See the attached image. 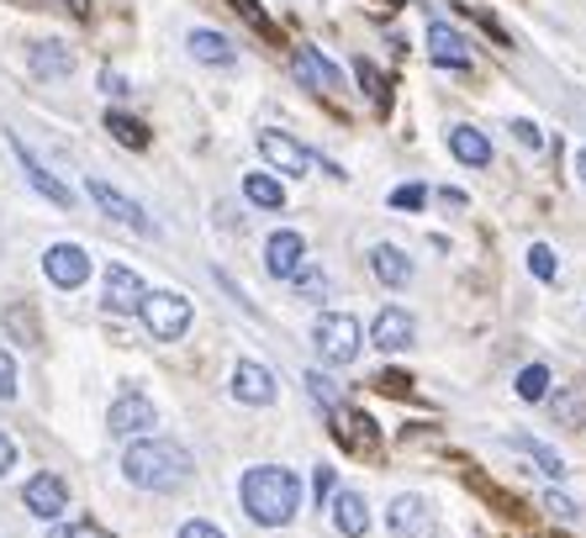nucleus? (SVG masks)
I'll return each mask as SVG.
<instances>
[{
    "mask_svg": "<svg viewBox=\"0 0 586 538\" xmlns=\"http://www.w3.org/2000/svg\"><path fill=\"white\" fill-rule=\"evenodd\" d=\"M244 513L259 523V528H286L301 507V481L280 465H254L244 475Z\"/></svg>",
    "mask_w": 586,
    "mask_h": 538,
    "instance_id": "f257e3e1",
    "label": "nucleus"
},
{
    "mask_svg": "<svg viewBox=\"0 0 586 538\" xmlns=\"http://www.w3.org/2000/svg\"><path fill=\"white\" fill-rule=\"evenodd\" d=\"M191 454L174 439H138L122 454V475L138 491H180L191 481Z\"/></svg>",
    "mask_w": 586,
    "mask_h": 538,
    "instance_id": "f03ea898",
    "label": "nucleus"
},
{
    "mask_svg": "<svg viewBox=\"0 0 586 538\" xmlns=\"http://www.w3.org/2000/svg\"><path fill=\"white\" fill-rule=\"evenodd\" d=\"M138 318H143L148 338L174 343V338H185V327H191V301L180 291H148L143 306H138Z\"/></svg>",
    "mask_w": 586,
    "mask_h": 538,
    "instance_id": "7ed1b4c3",
    "label": "nucleus"
},
{
    "mask_svg": "<svg viewBox=\"0 0 586 538\" xmlns=\"http://www.w3.org/2000/svg\"><path fill=\"white\" fill-rule=\"evenodd\" d=\"M360 322L349 318V312H328V318H318V327H312V343H318V354L328 359V365H354L360 359Z\"/></svg>",
    "mask_w": 586,
    "mask_h": 538,
    "instance_id": "20e7f679",
    "label": "nucleus"
},
{
    "mask_svg": "<svg viewBox=\"0 0 586 538\" xmlns=\"http://www.w3.org/2000/svg\"><path fill=\"white\" fill-rule=\"evenodd\" d=\"M153 422H159V412H153V401H148L143 391H122L111 401V412H106L111 439H138V433H148Z\"/></svg>",
    "mask_w": 586,
    "mask_h": 538,
    "instance_id": "39448f33",
    "label": "nucleus"
},
{
    "mask_svg": "<svg viewBox=\"0 0 586 538\" xmlns=\"http://www.w3.org/2000/svg\"><path fill=\"white\" fill-rule=\"evenodd\" d=\"M43 275H49L58 291H79L85 275H90V254L79 244H53L49 254H43Z\"/></svg>",
    "mask_w": 586,
    "mask_h": 538,
    "instance_id": "423d86ee",
    "label": "nucleus"
},
{
    "mask_svg": "<svg viewBox=\"0 0 586 538\" xmlns=\"http://www.w3.org/2000/svg\"><path fill=\"white\" fill-rule=\"evenodd\" d=\"M90 201H96L100 212H106V217L111 222H122V227H132V233H143V238H153V233H159V227H153V222L143 217V206H138V201H127L122 191H117V185H106V180H90Z\"/></svg>",
    "mask_w": 586,
    "mask_h": 538,
    "instance_id": "0eeeda50",
    "label": "nucleus"
},
{
    "mask_svg": "<svg viewBox=\"0 0 586 538\" xmlns=\"http://www.w3.org/2000/svg\"><path fill=\"white\" fill-rule=\"evenodd\" d=\"M386 523L396 538H434V528H439V517H434V507L423 496H396Z\"/></svg>",
    "mask_w": 586,
    "mask_h": 538,
    "instance_id": "6e6552de",
    "label": "nucleus"
},
{
    "mask_svg": "<svg viewBox=\"0 0 586 538\" xmlns=\"http://www.w3.org/2000/svg\"><path fill=\"white\" fill-rule=\"evenodd\" d=\"M22 502H26V513H32V517H49V523H53V517L70 513V486H64L58 475L43 470V475H32V481H26Z\"/></svg>",
    "mask_w": 586,
    "mask_h": 538,
    "instance_id": "1a4fd4ad",
    "label": "nucleus"
},
{
    "mask_svg": "<svg viewBox=\"0 0 586 538\" xmlns=\"http://www.w3.org/2000/svg\"><path fill=\"white\" fill-rule=\"evenodd\" d=\"M143 295H148V286L127 265H111V269H106V295H100V301H106V312H111V318H127V312H138V306H143Z\"/></svg>",
    "mask_w": 586,
    "mask_h": 538,
    "instance_id": "9d476101",
    "label": "nucleus"
},
{
    "mask_svg": "<svg viewBox=\"0 0 586 538\" xmlns=\"http://www.w3.org/2000/svg\"><path fill=\"white\" fill-rule=\"evenodd\" d=\"M259 153H265V164H275L280 174H312V153L296 143V138H286V132H259Z\"/></svg>",
    "mask_w": 586,
    "mask_h": 538,
    "instance_id": "9b49d317",
    "label": "nucleus"
},
{
    "mask_svg": "<svg viewBox=\"0 0 586 538\" xmlns=\"http://www.w3.org/2000/svg\"><path fill=\"white\" fill-rule=\"evenodd\" d=\"M233 396H238L244 407H269V401H275V375H269L259 359H238V365H233Z\"/></svg>",
    "mask_w": 586,
    "mask_h": 538,
    "instance_id": "f8f14e48",
    "label": "nucleus"
},
{
    "mask_svg": "<svg viewBox=\"0 0 586 538\" xmlns=\"http://www.w3.org/2000/svg\"><path fill=\"white\" fill-rule=\"evenodd\" d=\"M307 265V244H301V233H275L265 244V269L275 275V280H296V269Z\"/></svg>",
    "mask_w": 586,
    "mask_h": 538,
    "instance_id": "ddd939ff",
    "label": "nucleus"
},
{
    "mask_svg": "<svg viewBox=\"0 0 586 538\" xmlns=\"http://www.w3.org/2000/svg\"><path fill=\"white\" fill-rule=\"evenodd\" d=\"M428 58H434L439 69H455V74L470 69V49H465V37L449 22H428Z\"/></svg>",
    "mask_w": 586,
    "mask_h": 538,
    "instance_id": "4468645a",
    "label": "nucleus"
},
{
    "mask_svg": "<svg viewBox=\"0 0 586 538\" xmlns=\"http://www.w3.org/2000/svg\"><path fill=\"white\" fill-rule=\"evenodd\" d=\"M185 49H191L195 64H212V69H233V64H238V49L222 37L217 26H191Z\"/></svg>",
    "mask_w": 586,
    "mask_h": 538,
    "instance_id": "2eb2a0df",
    "label": "nucleus"
},
{
    "mask_svg": "<svg viewBox=\"0 0 586 538\" xmlns=\"http://www.w3.org/2000/svg\"><path fill=\"white\" fill-rule=\"evenodd\" d=\"M291 69H296V79H301L307 90H339V85H343L339 64H333V58H322L318 49H296Z\"/></svg>",
    "mask_w": 586,
    "mask_h": 538,
    "instance_id": "dca6fc26",
    "label": "nucleus"
},
{
    "mask_svg": "<svg viewBox=\"0 0 586 538\" xmlns=\"http://www.w3.org/2000/svg\"><path fill=\"white\" fill-rule=\"evenodd\" d=\"M444 138H449V153H455L460 164H470V170H487V164H491V138L481 132V127L455 122Z\"/></svg>",
    "mask_w": 586,
    "mask_h": 538,
    "instance_id": "f3484780",
    "label": "nucleus"
},
{
    "mask_svg": "<svg viewBox=\"0 0 586 538\" xmlns=\"http://www.w3.org/2000/svg\"><path fill=\"white\" fill-rule=\"evenodd\" d=\"M11 148H17V159H22V174H26V185H32V191H38V196H49L53 206H64V212H70V206H74V191H70V185H64V180H53V174L43 170V164H38V159H32V153H26V148L17 143V138H11Z\"/></svg>",
    "mask_w": 586,
    "mask_h": 538,
    "instance_id": "a211bd4d",
    "label": "nucleus"
},
{
    "mask_svg": "<svg viewBox=\"0 0 586 538\" xmlns=\"http://www.w3.org/2000/svg\"><path fill=\"white\" fill-rule=\"evenodd\" d=\"M26 69L38 74V79H70V69H74V53L64 49V43H53V37H43V43H32V49H26Z\"/></svg>",
    "mask_w": 586,
    "mask_h": 538,
    "instance_id": "6ab92c4d",
    "label": "nucleus"
},
{
    "mask_svg": "<svg viewBox=\"0 0 586 538\" xmlns=\"http://www.w3.org/2000/svg\"><path fill=\"white\" fill-rule=\"evenodd\" d=\"M417 333V322L402 312V306H386L381 318H375V327H370V338H375V348H386V354H396V348H407Z\"/></svg>",
    "mask_w": 586,
    "mask_h": 538,
    "instance_id": "aec40b11",
    "label": "nucleus"
},
{
    "mask_svg": "<svg viewBox=\"0 0 586 538\" xmlns=\"http://www.w3.org/2000/svg\"><path fill=\"white\" fill-rule=\"evenodd\" d=\"M370 269L381 275V286H391V291H402V286L413 280V259H407L396 244H375V248H370Z\"/></svg>",
    "mask_w": 586,
    "mask_h": 538,
    "instance_id": "412c9836",
    "label": "nucleus"
},
{
    "mask_svg": "<svg viewBox=\"0 0 586 538\" xmlns=\"http://www.w3.org/2000/svg\"><path fill=\"white\" fill-rule=\"evenodd\" d=\"M333 523H339L343 538H365L370 534V507L360 491H339L333 496Z\"/></svg>",
    "mask_w": 586,
    "mask_h": 538,
    "instance_id": "4be33fe9",
    "label": "nucleus"
},
{
    "mask_svg": "<svg viewBox=\"0 0 586 538\" xmlns=\"http://www.w3.org/2000/svg\"><path fill=\"white\" fill-rule=\"evenodd\" d=\"M508 443H513V449H523V454H529V460H534V465L544 470V475H550V481H561L565 470H571V465H565V460H561V454H555V449H550V443L529 439V433H513V439H508Z\"/></svg>",
    "mask_w": 586,
    "mask_h": 538,
    "instance_id": "5701e85b",
    "label": "nucleus"
},
{
    "mask_svg": "<svg viewBox=\"0 0 586 538\" xmlns=\"http://www.w3.org/2000/svg\"><path fill=\"white\" fill-rule=\"evenodd\" d=\"M333 428H339V439L349 443V449H370L375 443V428H370V417H360V412H349V407H333Z\"/></svg>",
    "mask_w": 586,
    "mask_h": 538,
    "instance_id": "b1692460",
    "label": "nucleus"
},
{
    "mask_svg": "<svg viewBox=\"0 0 586 538\" xmlns=\"http://www.w3.org/2000/svg\"><path fill=\"white\" fill-rule=\"evenodd\" d=\"M244 196L254 201V206H269V212H280V206H286V185H280L275 174H248V180H244Z\"/></svg>",
    "mask_w": 586,
    "mask_h": 538,
    "instance_id": "393cba45",
    "label": "nucleus"
},
{
    "mask_svg": "<svg viewBox=\"0 0 586 538\" xmlns=\"http://www.w3.org/2000/svg\"><path fill=\"white\" fill-rule=\"evenodd\" d=\"M106 132H111L122 148H132V153L148 148V127L138 122V117H127V111H111V117H106Z\"/></svg>",
    "mask_w": 586,
    "mask_h": 538,
    "instance_id": "a878e982",
    "label": "nucleus"
},
{
    "mask_svg": "<svg viewBox=\"0 0 586 538\" xmlns=\"http://www.w3.org/2000/svg\"><path fill=\"white\" fill-rule=\"evenodd\" d=\"M550 412H555V422L576 428V422L586 417V391H576V386H571V391H555L550 396Z\"/></svg>",
    "mask_w": 586,
    "mask_h": 538,
    "instance_id": "bb28decb",
    "label": "nucleus"
},
{
    "mask_svg": "<svg viewBox=\"0 0 586 538\" xmlns=\"http://www.w3.org/2000/svg\"><path fill=\"white\" fill-rule=\"evenodd\" d=\"M518 396H523V401H544V396H550V369L544 365L518 369Z\"/></svg>",
    "mask_w": 586,
    "mask_h": 538,
    "instance_id": "cd10ccee",
    "label": "nucleus"
},
{
    "mask_svg": "<svg viewBox=\"0 0 586 538\" xmlns=\"http://www.w3.org/2000/svg\"><path fill=\"white\" fill-rule=\"evenodd\" d=\"M307 396H312L318 407H328V412H333V407H343V391L328 380V375H322V369H307Z\"/></svg>",
    "mask_w": 586,
    "mask_h": 538,
    "instance_id": "c85d7f7f",
    "label": "nucleus"
},
{
    "mask_svg": "<svg viewBox=\"0 0 586 538\" xmlns=\"http://www.w3.org/2000/svg\"><path fill=\"white\" fill-rule=\"evenodd\" d=\"M296 295H301V301H322V295H328V275H322V269H296Z\"/></svg>",
    "mask_w": 586,
    "mask_h": 538,
    "instance_id": "c756f323",
    "label": "nucleus"
},
{
    "mask_svg": "<svg viewBox=\"0 0 586 538\" xmlns=\"http://www.w3.org/2000/svg\"><path fill=\"white\" fill-rule=\"evenodd\" d=\"M529 269H534V280H555V269H561V265H555V248L534 244V248H529Z\"/></svg>",
    "mask_w": 586,
    "mask_h": 538,
    "instance_id": "7c9ffc66",
    "label": "nucleus"
},
{
    "mask_svg": "<svg viewBox=\"0 0 586 538\" xmlns=\"http://www.w3.org/2000/svg\"><path fill=\"white\" fill-rule=\"evenodd\" d=\"M6 327H11V333H22L17 343H38V322H32V312H22V306H11V312H6Z\"/></svg>",
    "mask_w": 586,
    "mask_h": 538,
    "instance_id": "2f4dec72",
    "label": "nucleus"
},
{
    "mask_svg": "<svg viewBox=\"0 0 586 538\" xmlns=\"http://www.w3.org/2000/svg\"><path fill=\"white\" fill-rule=\"evenodd\" d=\"M423 201H428L423 185H396V191H391V206H396V212H417Z\"/></svg>",
    "mask_w": 586,
    "mask_h": 538,
    "instance_id": "473e14b6",
    "label": "nucleus"
},
{
    "mask_svg": "<svg viewBox=\"0 0 586 538\" xmlns=\"http://www.w3.org/2000/svg\"><path fill=\"white\" fill-rule=\"evenodd\" d=\"M17 396V359L0 348V401H11Z\"/></svg>",
    "mask_w": 586,
    "mask_h": 538,
    "instance_id": "72a5a7b5",
    "label": "nucleus"
},
{
    "mask_svg": "<svg viewBox=\"0 0 586 538\" xmlns=\"http://www.w3.org/2000/svg\"><path fill=\"white\" fill-rule=\"evenodd\" d=\"M354 74H360V85H370V96H375V106H386V90H381V74H375V64H354Z\"/></svg>",
    "mask_w": 586,
    "mask_h": 538,
    "instance_id": "f704fd0d",
    "label": "nucleus"
},
{
    "mask_svg": "<svg viewBox=\"0 0 586 538\" xmlns=\"http://www.w3.org/2000/svg\"><path fill=\"white\" fill-rule=\"evenodd\" d=\"M174 538H222V528H217V523H206V517H191Z\"/></svg>",
    "mask_w": 586,
    "mask_h": 538,
    "instance_id": "c9c22d12",
    "label": "nucleus"
},
{
    "mask_svg": "<svg viewBox=\"0 0 586 538\" xmlns=\"http://www.w3.org/2000/svg\"><path fill=\"white\" fill-rule=\"evenodd\" d=\"M49 538H100V528H90V523H58Z\"/></svg>",
    "mask_w": 586,
    "mask_h": 538,
    "instance_id": "e433bc0d",
    "label": "nucleus"
},
{
    "mask_svg": "<svg viewBox=\"0 0 586 538\" xmlns=\"http://www.w3.org/2000/svg\"><path fill=\"white\" fill-rule=\"evenodd\" d=\"M544 507H550L555 517H576V502H571V496H561V491H544Z\"/></svg>",
    "mask_w": 586,
    "mask_h": 538,
    "instance_id": "4c0bfd02",
    "label": "nucleus"
},
{
    "mask_svg": "<svg viewBox=\"0 0 586 538\" xmlns=\"http://www.w3.org/2000/svg\"><path fill=\"white\" fill-rule=\"evenodd\" d=\"M513 138H518L523 148H544V132H539L534 122H513Z\"/></svg>",
    "mask_w": 586,
    "mask_h": 538,
    "instance_id": "58836bf2",
    "label": "nucleus"
},
{
    "mask_svg": "<svg viewBox=\"0 0 586 538\" xmlns=\"http://www.w3.org/2000/svg\"><path fill=\"white\" fill-rule=\"evenodd\" d=\"M312 491H318V502H328V496H333V465H318V475H312Z\"/></svg>",
    "mask_w": 586,
    "mask_h": 538,
    "instance_id": "ea45409f",
    "label": "nucleus"
},
{
    "mask_svg": "<svg viewBox=\"0 0 586 538\" xmlns=\"http://www.w3.org/2000/svg\"><path fill=\"white\" fill-rule=\"evenodd\" d=\"M100 90H106V96H127V79L106 69V74H100Z\"/></svg>",
    "mask_w": 586,
    "mask_h": 538,
    "instance_id": "a19ab883",
    "label": "nucleus"
},
{
    "mask_svg": "<svg viewBox=\"0 0 586 538\" xmlns=\"http://www.w3.org/2000/svg\"><path fill=\"white\" fill-rule=\"evenodd\" d=\"M11 465H17V443L0 433V475H11Z\"/></svg>",
    "mask_w": 586,
    "mask_h": 538,
    "instance_id": "79ce46f5",
    "label": "nucleus"
},
{
    "mask_svg": "<svg viewBox=\"0 0 586 538\" xmlns=\"http://www.w3.org/2000/svg\"><path fill=\"white\" fill-rule=\"evenodd\" d=\"M576 180L586 185V148H576Z\"/></svg>",
    "mask_w": 586,
    "mask_h": 538,
    "instance_id": "37998d69",
    "label": "nucleus"
},
{
    "mask_svg": "<svg viewBox=\"0 0 586 538\" xmlns=\"http://www.w3.org/2000/svg\"><path fill=\"white\" fill-rule=\"evenodd\" d=\"M391 6H402V0H391Z\"/></svg>",
    "mask_w": 586,
    "mask_h": 538,
    "instance_id": "c03bdc74",
    "label": "nucleus"
}]
</instances>
